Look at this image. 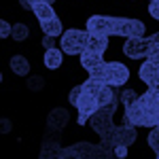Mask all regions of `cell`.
I'll return each mask as SVG.
<instances>
[{
	"label": "cell",
	"instance_id": "cell-25",
	"mask_svg": "<svg viewBox=\"0 0 159 159\" xmlns=\"http://www.w3.org/2000/svg\"><path fill=\"white\" fill-rule=\"evenodd\" d=\"M104 85H106V83H102V81L93 79V76H89L87 81H83V89H85V91H89V93H96V96H98V91Z\"/></svg>",
	"mask_w": 159,
	"mask_h": 159
},
{
	"label": "cell",
	"instance_id": "cell-16",
	"mask_svg": "<svg viewBox=\"0 0 159 159\" xmlns=\"http://www.w3.org/2000/svg\"><path fill=\"white\" fill-rule=\"evenodd\" d=\"M32 13H34V17H36L38 21H47V19L57 17L55 9L51 7V2H34L32 4Z\"/></svg>",
	"mask_w": 159,
	"mask_h": 159
},
{
	"label": "cell",
	"instance_id": "cell-13",
	"mask_svg": "<svg viewBox=\"0 0 159 159\" xmlns=\"http://www.w3.org/2000/svg\"><path fill=\"white\" fill-rule=\"evenodd\" d=\"M79 64H81L83 70L89 72V70L98 68V66H102V64H106V61H104V53H96V51L85 49L81 55H79Z\"/></svg>",
	"mask_w": 159,
	"mask_h": 159
},
{
	"label": "cell",
	"instance_id": "cell-7",
	"mask_svg": "<svg viewBox=\"0 0 159 159\" xmlns=\"http://www.w3.org/2000/svg\"><path fill=\"white\" fill-rule=\"evenodd\" d=\"M85 30L89 34L112 36V17L110 15H91L85 21Z\"/></svg>",
	"mask_w": 159,
	"mask_h": 159
},
{
	"label": "cell",
	"instance_id": "cell-27",
	"mask_svg": "<svg viewBox=\"0 0 159 159\" xmlns=\"http://www.w3.org/2000/svg\"><path fill=\"white\" fill-rule=\"evenodd\" d=\"M147 11H148V17H151V19L159 21V0H151L148 7H147Z\"/></svg>",
	"mask_w": 159,
	"mask_h": 159
},
{
	"label": "cell",
	"instance_id": "cell-15",
	"mask_svg": "<svg viewBox=\"0 0 159 159\" xmlns=\"http://www.w3.org/2000/svg\"><path fill=\"white\" fill-rule=\"evenodd\" d=\"M9 66H11V70H13V74H17V76H28L30 74V60L25 57V55H13L11 60H9Z\"/></svg>",
	"mask_w": 159,
	"mask_h": 159
},
{
	"label": "cell",
	"instance_id": "cell-6",
	"mask_svg": "<svg viewBox=\"0 0 159 159\" xmlns=\"http://www.w3.org/2000/svg\"><path fill=\"white\" fill-rule=\"evenodd\" d=\"M112 115H115V112H110L108 108H98L91 117H89V125H91V129H93L100 138L106 136V134H110V132L115 129Z\"/></svg>",
	"mask_w": 159,
	"mask_h": 159
},
{
	"label": "cell",
	"instance_id": "cell-5",
	"mask_svg": "<svg viewBox=\"0 0 159 159\" xmlns=\"http://www.w3.org/2000/svg\"><path fill=\"white\" fill-rule=\"evenodd\" d=\"M148 47H151V38L147 36H129L123 43V55L129 60H142L147 57Z\"/></svg>",
	"mask_w": 159,
	"mask_h": 159
},
{
	"label": "cell",
	"instance_id": "cell-19",
	"mask_svg": "<svg viewBox=\"0 0 159 159\" xmlns=\"http://www.w3.org/2000/svg\"><path fill=\"white\" fill-rule=\"evenodd\" d=\"M115 89H117V87H112V85H104V87H102V89L98 91V102H100V108L108 106L110 102H115V100L119 98Z\"/></svg>",
	"mask_w": 159,
	"mask_h": 159
},
{
	"label": "cell",
	"instance_id": "cell-31",
	"mask_svg": "<svg viewBox=\"0 0 159 159\" xmlns=\"http://www.w3.org/2000/svg\"><path fill=\"white\" fill-rule=\"evenodd\" d=\"M127 148H129V147H123V144H117V147L112 148V153H115V157H125V155H127Z\"/></svg>",
	"mask_w": 159,
	"mask_h": 159
},
{
	"label": "cell",
	"instance_id": "cell-23",
	"mask_svg": "<svg viewBox=\"0 0 159 159\" xmlns=\"http://www.w3.org/2000/svg\"><path fill=\"white\" fill-rule=\"evenodd\" d=\"M147 142H148V148L159 157V125L157 127H151V132L147 136Z\"/></svg>",
	"mask_w": 159,
	"mask_h": 159
},
{
	"label": "cell",
	"instance_id": "cell-29",
	"mask_svg": "<svg viewBox=\"0 0 159 159\" xmlns=\"http://www.w3.org/2000/svg\"><path fill=\"white\" fill-rule=\"evenodd\" d=\"M11 32H13V25L9 24V21H0V38L4 40V38H11Z\"/></svg>",
	"mask_w": 159,
	"mask_h": 159
},
{
	"label": "cell",
	"instance_id": "cell-10",
	"mask_svg": "<svg viewBox=\"0 0 159 159\" xmlns=\"http://www.w3.org/2000/svg\"><path fill=\"white\" fill-rule=\"evenodd\" d=\"M136 138H138V132H136L134 125H119V127H115V132H112V142H115V147H117V144L132 147L136 142Z\"/></svg>",
	"mask_w": 159,
	"mask_h": 159
},
{
	"label": "cell",
	"instance_id": "cell-30",
	"mask_svg": "<svg viewBox=\"0 0 159 159\" xmlns=\"http://www.w3.org/2000/svg\"><path fill=\"white\" fill-rule=\"evenodd\" d=\"M43 47L45 49H51V47H55V36H49V34H43Z\"/></svg>",
	"mask_w": 159,
	"mask_h": 159
},
{
	"label": "cell",
	"instance_id": "cell-1",
	"mask_svg": "<svg viewBox=\"0 0 159 159\" xmlns=\"http://www.w3.org/2000/svg\"><path fill=\"white\" fill-rule=\"evenodd\" d=\"M87 40H89V32L87 30L68 28L60 36V49L66 55H81L87 49Z\"/></svg>",
	"mask_w": 159,
	"mask_h": 159
},
{
	"label": "cell",
	"instance_id": "cell-9",
	"mask_svg": "<svg viewBox=\"0 0 159 159\" xmlns=\"http://www.w3.org/2000/svg\"><path fill=\"white\" fill-rule=\"evenodd\" d=\"M68 123H70V112H68V108H64V106H55L47 115V129L61 132Z\"/></svg>",
	"mask_w": 159,
	"mask_h": 159
},
{
	"label": "cell",
	"instance_id": "cell-26",
	"mask_svg": "<svg viewBox=\"0 0 159 159\" xmlns=\"http://www.w3.org/2000/svg\"><path fill=\"white\" fill-rule=\"evenodd\" d=\"M83 91H85V89H83V83H81V85H74L72 89H70V93H68V102H70V104H76V100L81 98V93H83Z\"/></svg>",
	"mask_w": 159,
	"mask_h": 159
},
{
	"label": "cell",
	"instance_id": "cell-20",
	"mask_svg": "<svg viewBox=\"0 0 159 159\" xmlns=\"http://www.w3.org/2000/svg\"><path fill=\"white\" fill-rule=\"evenodd\" d=\"M144 106V104H142ZM144 115H147V123L144 127H157L159 125V100L151 106H144Z\"/></svg>",
	"mask_w": 159,
	"mask_h": 159
},
{
	"label": "cell",
	"instance_id": "cell-35",
	"mask_svg": "<svg viewBox=\"0 0 159 159\" xmlns=\"http://www.w3.org/2000/svg\"><path fill=\"white\" fill-rule=\"evenodd\" d=\"M129 2H136V0H129Z\"/></svg>",
	"mask_w": 159,
	"mask_h": 159
},
{
	"label": "cell",
	"instance_id": "cell-22",
	"mask_svg": "<svg viewBox=\"0 0 159 159\" xmlns=\"http://www.w3.org/2000/svg\"><path fill=\"white\" fill-rule=\"evenodd\" d=\"M47 85V81H45V76H40V74H28V81H25V87H28V91H43Z\"/></svg>",
	"mask_w": 159,
	"mask_h": 159
},
{
	"label": "cell",
	"instance_id": "cell-17",
	"mask_svg": "<svg viewBox=\"0 0 159 159\" xmlns=\"http://www.w3.org/2000/svg\"><path fill=\"white\" fill-rule=\"evenodd\" d=\"M40 30L43 34H49V36L60 38L64 34V21L60 17H53V19H47V21H40Z\"/></svg>",
	"mask_w": 159,
	"mask_h": 159
},
{
	"label": "cell",
	"instance_id": "cell-2",
	"mask_svg": "<svg viewBox=\"0 0 159 159\" xmlns=\"http://www.w3.org/2000/svg\"><path fill=\"white\" fill-rule=\"evenodd\" d=\"M112 34L115 36H144L147 34V25L136 17H112Z\"/></svg>",
	"mask_w": 159,
	"mask_h": 159
},
{
	"label": "cell",
	"instance_id": "cell-3",
	"mask_svg": "<svg viewBox=\"0 0 159 159\" xmlns=\"http://www.w3.org/2000/svg\"><path fill=\"white\" fill-rule=\"evenodd\" d=\"M129 81V68L123 61H106L102 68V83L112 87H123Z\"/></svg>",
	"mask_w": 159,
	"mask_h": 159
},
{
	"label": "cell",
	"instance_id": "cell-8",
	"mask_svg": "<svg viewBox=\"0 0 159 159\" xmlns=\"http://www.w3.org/2000/svg\"><path fill=\"white\" fill-rule=\"evenodd\" d=\"M144 123H147V115H144L142 102H140V98H138L136 102H132V104L125 106V112H123V125L144 127Z\"/></svg>",
	"mask_w": 159,
	"mask_h": 159
},
{
	"label": "cell",
	"instance_id": "cell-34",
	"mask_svg": "<svg viewBox=\"0 0 159 159\" xmlns=\"http://www.w3.org/2000/svg\"><path fill=\"white\" fill-rule=\"evenodd\" d=\"M30 2H32V4H34V2H51V4H53L55 0H30Z\"/></svg>",
	"mask_w": 159,
	"mask_h": 159
},
{
	"label": "cell",
	"instance_id": "cell-14",
	"mask_svg": "<svg viewBox=\"0 0 159 159\" xmlns=\"http://www.w3.org/2000/svg\"><path fill=\"white\" fill-rule=\"evenodd\" d=\"M138 79H140L144 85H151L155 79H159V64L147 60L140 68H138Z\"/></svg>",
	"mask_w": 159,
	"mask_h": 159
},
{
	"label": "cell",
	"instance_id": "cell-4",
	"mask_svg": "<svg viewBox=\"0 0 159 159\" xmlns=\"http://www.w3.org/2000/svg\"><path fill=\"white\" fill-rule=\"evenodd\" d=\"M96 155H115L112 151H106V148L102 147H93V144H89V142H74L72 147L68 148H61L60 151V157H96Z\"/></svg>",
	"mask_w": 159,
	"mask_h": 159
},
{
	"label": "cell",
	"instance_id": "cell-33",
	"mask_svg": "<svg viewBox=\"0 0 159 159\" xmlns=\"http://www.w3.org/2000/svg\"><path fill=\"white\" fill-rule=\"evenodd\" d=\"M151 43H159V32H155V34H151Z\"/></svg>",
	"mask_w": 159,
	"mask_h": 159
},
{
	"label": "cell",
	"instance_id": "cell-24",
	"mask_svg": "<svg viewBox=\"0 0 159 159\" xmlns=\"http://www.w3.org/2000/svg\"><path fill=\"white\" fill-rule=\"evenodd\" d=\"M119 98H121L123 106H127V104L136 102V100L140 98V96H138V91H136L134 87H125V89H121V91H119Z\"/></svg>",
	"mask_w": 159,
	"mask_h": 159
},
{
	"label": "cell",
	"instance_id": "cell-28",
	"mask_svg": "<svg viewBox=\"0 0 159 159\" xmlns=\"http://www.w3.org/2000/svg\"><path fill=\"white\" fill-rule=\"evenodd\" d=\"M147 60L155 61L159 64V43H151V47H148V53H147Z\"/></svg>",
	"mask_w": 159,
	"mask_h": 159
},
{
	"label": "cell",
	"instance_id": "cell-32",
	"mask_svg": "<svg viewBox=\"0 0 159 159\" xmlns=\"http://www.w3.org/2000/svg\"><path fill=\"white\" fill-rule=\"evenodd\" d=\"M147 87L151 89V91H155V93H159V79H155V81H153L151 85H147Z\"/></svg>",
	"mask_w": 159,
	"mask_h": 159
},
{
	"label": "cell",
	"instance_id": "cell-12",
	"mask_svg": "<svg viewBox=\"0 0 159 159\" xmlns=\"http://www.w3.org/2000/svg\"><path fill=\"white\" fill-rule=\"evenodd\" d=\"M64 51L57 49V47H51V49H45V55H43V64L47 70H60L64 66Z\"/></svg>",
	"mask_w": 159,
	"mask_h": 159
},
{
	"label": "cell",
	"instance_id": "cell-11",
	"mask_svg": "<svg viewBox=\"0 0 159 159\" xmlns=\"http://www.w3.org/2000/svg\"><path fill=\"white\" fill-rule=\"evenodd\" d=\"M74 108L79 110L81 115H87V117H91V115H93V112L100 108L98 96H96V93H89V91H83V93H81V98L76 100Z\"/></svg>",
	"mask_w": 159,
	"mask_h": 159
},
{
	"label": "cell",
	"instance_id": "cell-21",
	"mask_svg": "<svg viewBox=\"0 0 159 159\" xmlns=\"http://www.w3.org/2000/svg\"><path fill=\"white\" fill-rule=\"evenodd\" d=\"M30 36V28L24 24V21H17V24H13V32H11V38L15 43H24L28 40Z\"/></svg>",
	"mask_w": 159,
	"mask_h": 159
},
{
	"label": "cell",
	"instance_id": "cell-18",
	"mask_svg": "<svg viewBox=\"0 0 159 159\" xmlns=\"http://www.w3.org/2000/svg\"><path fill=\"white\" fill-rule=\"evenodd\" d=\"M87 49H89V51H96V53H106V49H108V36L89 34V40H87Z\"/></svg>",
	"mask_w": 159,
	"mask_h": 159
}]
</instances>
